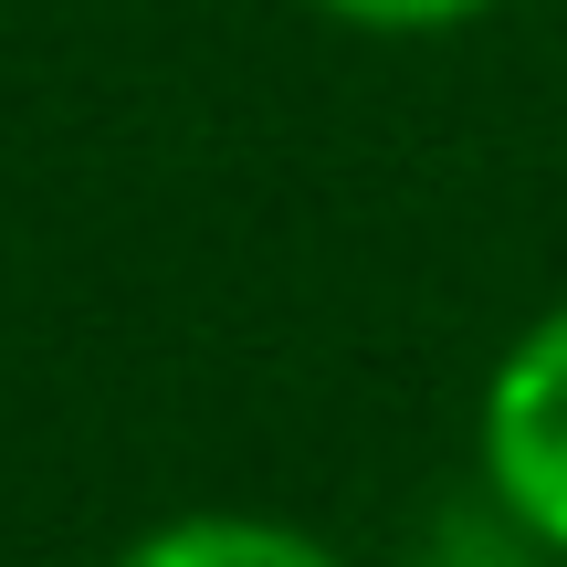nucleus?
<instances>
[{
    "label": "nucleus",
    "instance_id": "f257e3e1",
    "mask_svg": "<svg viewBox=\"0 0 567 567\" xmlns=\"http://www.w3.org/2000/svg\"><path fill=\"white\" fill-rule=\"evenodd\" d=\"M473 463H484L494 505L547 557H567V295L494 358L484 400H473Z\"/></svg>",
    "mask_w": 567,
    "mask_h": 567
},
{
    "label": "nucleus",
    "instance_id": "f03ea898",
    "mask_svg": "<svg viewBox=\"0 0 567 567\" xmlns=\"http://www.w3.org/2000/svg\"><path fill=\"white\" fill-rule=\"evenodd\" d=\"M105 567H347L326 536L284 526V515H243V505H200V515H168V526L126 536Z\"/></svg>",
    "mask_w": 567,
    "mask_h": 567
},
{
    "label": "nucleus",
    "instance_id": "7ed1b4c3",
    "mask_svg": "<svg viewBox=\"0 0 567 567\" xmlns=\"http://www.w3.org/2000/svg\"><path fill=\"white\" fill-rule=\"evenodd\" d=\"M305 11L347 21V32H379V42H431V32H473L505 0H305Z\"/></svg>",
    "mask_w": 567,
    "mask_h": 567
}]
</instances>
